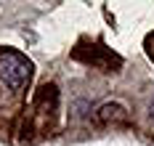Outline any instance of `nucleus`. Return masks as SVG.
I'll return each instance as SVG.
<instances>
[{
  "instance_id": "nucleus-1",
  "label": "nucleus",
  "mask_w": 154,
  "mask_h": 146,
  "mask_svg": "<svg viewBox=\"0 0 154 146\" xmlns=\"http://www.w3.org/2000/svg\"><path fill=\"white\" fill-rule=\"evenodd\" d=\"M29 72H32V64L16 50H8L3 48L0 50V82L8 85V88H24L27 80H29Z\"/></svg>"
},
{
  "instance_id": "nucleus-2",
  "label": "nucleus",
  "mask_w": 154,
  "mask_h": 146,
  "mask_svg": "<svg viewBox=\"0 0 154 146\" xmlns=\"http://www.w3.org/2000/svg\"><path fill=\"white\" fill-rule=\"evenodd\" d=\"M98 120L101 122H125L128 120V112H125L120 104H104L98 109Z\"/></svg>"
},
{
  "instance_id": "nucleus-3",
  "label": "nucleus",
  "mask_w": 154,
  "mask_h": 146,
  "mask_svg": "<svg viewBox=\"0 0 154 146\" xmlns=\"http://www.w3.org/2000/svg\"><path fill=\"white\" fill-rule=\"evenodd\" d=\"M149 117L154 120V101H152V106H149Z\"/></svg>"
}]
</instances>
